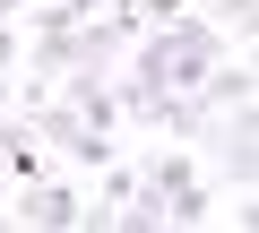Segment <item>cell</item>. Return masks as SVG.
Wrapping results in <instances>:
<instances>
[{"instance_id":"4","label":"cell","mask_w":259,"mask_h":233,"mask_svg":"<svg viewBox=\"0 0 259 233\" xmlns=\"http://www.w3.org/2000/svg\"><path fill=\"white\" fill-rule=\"evenodd\" d=\"M199 138H216V164L233 173V190H250V164H259V121H250V104L207 112V130H199Z\"/></svg>"},{"instance_id":"1","label":"cell","mask_w":259,"mask_h":233,"mask_svg":"<svg viewBox=\"0 0 259 233\" xmlns=\"http://www.w3.org/2000/svg\"><path fill=\"white\" fill-rule=\"evenodd\" d=\"M225 61V35L199 18V9H182V18H164V26H139L130 35V69H112L121 86H173V95H190L207 69Z\"/></svg>"},{"instance_id":"6","label":"cell","mask_w":259,"mask_h":233,"mask_svg":"<svg viewBox=\"0 0 259 233\" xmlns=\"http://www.w3.org/2000/svg\"><path fill=\"white\" fill-rule=\"evenodd\" d=\"M199 18H207L216 35H233V43H250V18H259V0H199Z\"/></svg>"},{"instance_id":"3","label":"cell","mask_w":259,"mask_h":233,"mask_svg":"<svg viewBox=\"0 0 259 233\" xmlns=\"http://www.w3.org/2000/svg\"><path fill=\"white\" fill-rule=\"evenodd\" d=\"M18 112H26V130H35V138H52L69 164H112V130L78 121V112H69L61 95H35V104H18Z\"/></svg>"},{"instance_id":"8","label":"cell","mask_w":259,"mask_h":233,"mask_svg":"<svg viewBox=\"0 0 259 233\" xmlns=\"http://www.w3.org/2000/svg\"><path fill=\"white\" fill-rule=\"evenodd\" d=\"M0 18H26V0H0Z\"/></svg>"},{"instance_id":"9","label":"cell","mask_w":259,"mask_h":233,"mask_svg":"<svg viewBox=\"0 0 259 233\" xmlns=\"http://www.w3.org/2000/svg\"><path fill=\"white\" fill-rule=\"evenodd\" d=\"M0 190H9V181H0ZM0 224H9V207H0Z\"/></svg>"},{"instance_id":"5","label":"cell","mask_w":259,"mask_h":233,"mask_svg":"<svg viewBox=\"0 0 259 233\" xmlns=\"http://www.w3.org/2000/svg\"><path fill=\"white\" fill-rule=\"evenodd\" d=\"M78 216H87V199L69 181H26L18 207H9V224H78Z\"/></svg>"},{"instance_id":"2","label":"cell","mask_w":259,"mask_h":233,"mask_svg":"<svg viewBox=\"0 0 259 233\" xmlns=\"http://www.w3.org/2000/svg\"><path fill=\"white\" fill-rule=\"evenodd\" d=\"M207 216H216V190L190 173L182 147H156V156L139 164L130 207H121V224H207Z\"/></svg>"},{"instance_id":"7","label":"cell","mask_w":259,"mask_h":233,"mask_svg":"<svg viewBox=\"0 0 259 233\" xmlns=\"http://www.w3.org/2000/svg\"><path fill=\"white\" fill-rule=\"evenodd\" d=\"M9 104H18V78H9V69H0V121H9Z\"/></svg>"}]
</instances>
